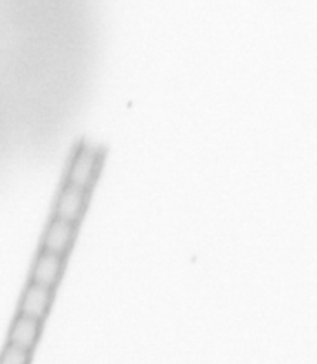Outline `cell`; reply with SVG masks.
Here are the masks:
<instances>
[{
	"instance_id": "6",
	"label": "cell",
	"mask_w": 317,
	"mask_h": 364,
	"mask_svg": "<svg viewBox=\"0 0 317 364\" xmlns=\"http://www.w3.org/2000/svg\"><path fill=\"white\" fill-rule=\"evenodd\" d=\"M40 336V321L27 316L18 314L13 321L9 333V344L30 351Z\"/></svg>"
},
{
	"instance_id": "4",
	"label": "cell",
	"mask_w": 317,
	"mask_h": 364,
	"mask_svg": "<svg viewBox=\"0 0 317 364\" xmlns=\"http://www.w3.org/2000/svg\"><path fill=\"white\" fill-rule=\"evenodd\" d=\"M63 272V257L45 250H41L37 256L33 270H31V283L47 287H53L58 283Z\"/></svg>"
},
{
	"instance_id": "1",
	"label": "cell",
	"mask_w": 317,
	"mask_h": 364,
	"mask_svg": "<svg viewBox=\"0 0 317 364\" xmlns=\"http://www.w3.org/2000/svg\"><path fill=\"white\" fill-rule=\"evenodd\" d=\"M100 168L101 154L91 145H81L68 161L64 183L90 192L98 178Z\"/></svg>"
},
{
	"instance_id": "5",
	"label": "cell",
	"mask_w": 317,
	"mask_h": 364,
	"mask_svg": "<svg viewBox=\"0 0 317 364\" xmlns=\"http://www.w3.org/2000/svg\"><path fill=\"white\" fill-rule=\"evenodd\" d=\"M53 290L30 283L23 293L20 301V314L41 321L50 309Z\"/></svg>"
},
{
	"instance_id": "3",
	"label": "cell",
	"mask_w": 317,
	"mask_h": 364,
	"mask_svg": "<svg viewBox=\"0 0 317 364\" xmlns=\"http://www.w3.org/2000/svg\"><path fill=\"white\" fill-rule=\"evenodd\" d=\"M74 237L75 225L53 218L43 236V250L64 257V255L70 250Z\"/></svg>"
},
{
	"instance_id": "7",
	"label": "cell",
	"mask_w": 317,
	"mask_h": 364,
	"mask_svg": "<svg viewBox=\"0 0 317 364\" xmlns=\"http://www.w3.org/2000/svg\"><path fill=\"white\" fill-rule=\"evenodd\" d=\"M30 351L16 347L13 344L6 346L0 355V364H28Z\"/></svg>"
},
{
	"instance_id": "2",
	"label": "cell",
	"mask_w": 317,
	"mask_h": 364,
	"mask_svg": "<svg viewBox=\"0 0 317 364\" xmlns=\"http://www.w3.org/2000/svg\"><path fill=\"white\" fill-rule=\"evenodd\" d=\"M90 192L64 183L54 203V218L77 225L82 218Z\"/></svg>"
}]
</instances>
